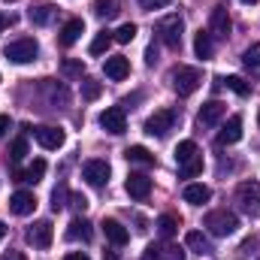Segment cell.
I'll return each instance as SVG.
<instances>
[{
    "mask_svg": "<svg viewBox=\"0 0 260 260\" xmlns=\"http://www.w3.org/2000/svg\"><path fill=\"white\" fill-rule=\"evenodd\" d=\"M124 188H127V194L133 197V200H145V197L151 194V179H148V176H142V173H133Z\"/></svg>",
    "mask_w": 260,
    "mask_h": 260,
    "instance_id": "cell-18",
    "label": "cell"
},
{
    "mask_svg": "<svg viewBox=\"0 0 260 260\" xmlns=\"http://www.w3.org/2000/svg\"><path fill=\"white\" fill-rule=\"evenodd\" d=\"M64 200H70V191L61 185V188H55V194H52V209H55V212L64 209Z\"/></svg>",
    "mask_w": 260,
    "mask_h": 260,
    "instance_id": "cell-37",
    "label": "cell"
},
{
    "mask_svg": "<svg viewBox=\"0 0 260 260\" xmlns=\"http://www.w3.org/2000/svg\"><path fill=\"white\" fill-rule=\"evenodd\" d=\"M103 260H118L115 254H103Z\"/></svg>",
    "mask_w": 260,
    "mask_h": 260,
    "instance_id": "cell-47",
    "label": "cell"
},
{
    "mask_svg": "<svg viewBox=\"0 0 260 260\" xmlns=\"http://www.w3.org/2000/svg\"><path fill=\"white\" fill-rule=\"evenodd\" d=\"M6 24H9V18H6V15H3V12H0V30H3V27H6Z\"/></svg>",
    "mask_w": 260,
    "mask_h": 260,
    "instance_id": "cell-45",
    "label": "cell"
},
{
    "mask_svg": "<svg viewBox=\"0 0 260 260\" xmlns=\"http://www.w3.org/2000/svg\"><path fill=\"white\" fill-rule=\"evenodd\" d=\"M100 227H103V236H106L112 245H127L130 233H127V227H124V224H118L115 218H106Z\"/></svg>",
    "mask_w": 260,
    "mask_h": 260,
    "instance_id": "cell-15",
    "label": "cell"
},
{
    "mask_svg": "<svg viewBox=\"0 0 260 260\" xmlns=\"http://www.w3.org/2000/svg\"><path fill=\"white\" fill-rule=\"evenodd\" d=\"M239 139H242V118H239V115H230L227 124H224V130L218 133V145H233V142H239Z\"/></svg>",
    "mask_w": 260,
    "mask_h": 260,
    "instance_id": "cell-16",
    "label": "cell"
},
{
    "mask_svg": "<svg viewBox=\"0 0 260 260\" xmlns=\"http://www.w3.org/2000/svg\"><path fill=\"white\" fill-rule=\"evenodd\" d=\"M194 52H197V58H203V61H209V58L215 55V43H212V34H209V30H197Z\"/></svg>",
    "mask_w": 260,
    "mask_h": 260,
    "instance_id": "cell-21",
    "label": "cell"
},
{
    "mask_svg": "<svg viewBox=\"0 0 260 260\" xmlns=\"http://www.w3.org/2000/svg\"><path fill=\"white\" fill-rule=\"evenodd\" d=\"M242 3H257V0H242Z\"/></svg>",
    "mask_w": 260,
    "mask_h": 260,
    "instance_id": "cell-48",
    "label": "cell"
},
{
    "mask_svg": "<svg viewBox=\"0 0 260 260\" xmlns=\"http://www.w3.org/2000/svg\"><path fill=\"white\" fill-rule=\"evenodd\" d=\"M182 197H185V203H191V206H203V203L212 200V191H209L206 185H188Z\"/></svg>",
    "mask_w": 260,
    "mask_h": 260,
    "instance_id": "cell-24",
    "label": "cell"
},
{
    "mask_svg": "<svg viewBox=\"0 0 260 260\" xmlns=\"http://www.w3.org/2000/svg\"><path fill=\"white\" fill-rule=\"evenodd\" d=\"M197 154H200V148H197L194 139H185V142L176 145V164H179V167H185L188 160H194Z\"/></svg>",
    "mask_w": 260,
    "mask_h": 260,
    "instance_id": "cell-25",
    "label": "cell"
},
{
    "mask_svg": "<svg viewBox=\"0 0 260 260\" xmlns=\"http://www.w3.org/2000/svg\"><path fill=\"white\" fill-rule=\"evenodd\" d=\"M103 73H106L112 82H121V79H127V76H130L127 58H121V55H115V58H106V64H103Z\"/></svg>",
    "mask_w": 260,
    "mask_h": 260,
    "instance_id": "cell-19",
    "label": "cell"
},
{
    "mask_svg": "<svg viewBox=\"0 0 260 260\" xmlns=\"http://www.w3.org/2000/svg\"><path fill=\"white\" fill-rule=\"evenodd\" d=\"M179 227H182V221H179L176 215H160V218H157V233H160L164 239H173V236L179 233Z\"/></svg>",
    "mask_w": 260,
    "mask_h": 260,
    "instance_id": "cell-27",
    "label": "cell"
},
{
    "mask_svg": "<svg viewBox=\"0 0 260 260\" xmlns=\"http://www.w3.org/2000/svg\"><path fill=\"white\" fill-rule=\"evenodd\" d=\"M82 61H64V73L67 76H82Z\"/></svg>",
    "mask_w": 260,
    "mask_h": 260,
    "instance_id": "cell-40",
    "label": "cell"
},
{
    "mask_svg": "<svg viewBox=\"0 0 260 260\" xmlns=\"http://www.w3.org/2000/svg\"><path fill=\"white\" fill-rule=\"evenodd\" d=\"M206 227H209L212 236H233L236 227H239V218L233 212H227V209H212L206 215Z\"/></svg>",
    "mask_w": 260,
    "mask_h": 260,
    "instance_id": "cell-1",
    "label": "cell"
},
{
    "mask_svg": "<svg viewBox=\"0 0 260 260\" xmlns=\"http://www.w3.org/2000/svg\"><path fill=\"white\" fill-rule=\"evenodd\" d=\"M9 209H12V215L24 218V215H30L37 209V197L30 194V191H15V194L9 197Z\"/></svg>",
    "mask_w": 260,
    "mask_h": 260,
    "instance_id": "cell-14",
    "label": "cell"
},
{
    "mask_svg": "<svg viewBox=\"0 0 260 260\" xmlns=\"http://www.w3.org/2000/svg\"><path fill=\"white\" fill-rule=\"evenodd\" d=\"M224 82H227V88H230L233 94H239V97H248V94H251V85H248L242 76H227Z\"/></svg>",
    "mask_w": 260,
    "mask_h": 260,
    "instance_id": "cell-29",
    "label": "cell"
},
{
    "mask_svg": "<svg viewBox=\"0 0 260 260\" xmlns=\"http://www.w3.org/2000/svg\"><path fill=\"white\" fill-rule=\"evenodd\" d=\"M82 179H85L88 185H94V188H103V185L109 182V164H106V160H88V164L82 167Z\"/></svg>",
    "mask_w": 260,
    "mask_h": 260,
    "instance_id": "cell-9",
    "label": "cell"
},
{
    "mask_svg": "<svg viewBox=\"0 0 260 260\" xmlns=\"http://www.w3.org/2000/svg\"><path fill=\"white\" fill-rule=\"evenodd\" d=\"M242 64L251 67V70H257V67H260V43H254V46H248V49H245Z\"/></svg>",
    "mask_w": 260,
    "mask_h": 260,
    "instance_id": "cell-34",
    "label": "cell"
},
{
    "mask_svg": "<svg viewBox=\"0 0 260 260\" xmlns=\"http://www.w3.org/2000/svg\"><path fill=\"white\" fill-rule=\"evenodd\" d=\"M94 12L100 18H112L118 15V0H94Z\"/></svg>",
    "mask_w": 260,
    "mask_h": 260,
    "instance_id": "cell-30",
    "label": "cell"
},
{
    "mask_svg": "<svg viewBox=\"0 0 260 260\" xmlns=\"http://www.w3.org/2000/svg\"><path fill=\"white\" fill-rule=\"evenodd\" d=\"M185 245L197 251V254H212V242H209V236L206 233H200V230H188L185 233Z\"/></svg>",
    "mask_w": 260,
    "mask_h": 260,
    "instance_id": "cell-20",
    "label": "cell"
},
{
    "mask_svg": "<svg viewBox=\"0 0 260 260\" xmlns=\"http://www.w3.org/2000/svg\"><path fill=\"white\" fill-rule=\"evenodd\" d=\"M142 260H185V251L179 245H170V242H151L142 251Z\"/></svg>",
    "mask_w": 260,
    "mask_h": 260,
    "instance_id": "cell-8",
    "label": "cell"
},
{
    "mask_svg": "<svg viewBox=\"0 0 260 260\" xmlns=\"http://www.w3.org/2000/svg\"><path fill=\"white\" fill-rule=\"evenodd\" d=\"M145 64H148V67L157 64V49H154V46H148V49H145Z\"/></svg>",
    "mask_w": 260,
    "mask_h": 260,
    "instance_id": "cell-41",
    "label": "cell"
},
{
    "mask_svg": "<svg viewBox=\"0 0 260 260\" xmlns=\"http://www.w3.org/2000/svg\"><path fill=\"white\" fill-rule=\"evenodd\" d=\"M52 239H55V227H52V221H37V224L27 230V242H30L34 248H49Z\"/></svg>",
    "mask_w": 260,
    "mask_h": 260,
    "instance_id": "cell-11",
    "label": "cell"
},
{
    "mask_svg": "<svg viewBox=\"0 0 260 260\" xmlns=\"http://www.w3.org/2000/svg\"><path fill=\"white\" fill-rule=\"evenodd\" d=\"M230 27H233V21H230V15H227V6H215L212 15H209V34L227 40V37H230Z\"/></svg>",
    "mask_w": 260,
    "mask_h": 260,
    "instance_id": "cell-10",
    "label": "cell"
},
{
    "mask_svg": "<svg viewBox=\"0 0 260 260\" xmlns=\"http://www.w3.org/2000/svg\"><path fill=\"white\" fill-rule=\"evenodd\" d=\"M34 139H37V142H40L46 151H55V148H61V145H64V130L43 124V127L34 130Z\"/></svg>",
    "mask_w": 260,
    "mask_h": 260,
    "instance_id": "cell-13",
    "label": "cell"
},
{
    "mask_svg": "<svg viewBox=\"0 0 260 260\" xmlns=\"http://www.w3.org/2000/svg\"><path fill=\"white\" fill-rule=\"evenodd\" d=\"M112 43H115V37H112L109 30H100V34L91 40V55H103V52H106Z\"/></svg>",
    "mask_w": 260,
    "mask_h": 260,
    "instance_id": "cell-28",
    "label": "cell"
},
{
    "mask_svg": "<svg viewBox=\"0 0 260 260\" xmlns=\"http://www.w3.org/2000/svg\"><path fill=\"white\" fill-rule=\"evenodd\" d=\"M197 173H203V154H197L194 160H188V164L182 167V176H185V179H191Z\"/></svg>",
    "mask_w": 260,
    "mask_h": 260,
    "instance_id": "cell-35",
    "label": "cell"
},
{
    "mask_svg": "<svg viewBox=\"0 0 260 260\" xmlns=\"http://www.w3.org/2000/svg\"><path fill=\"white\" fill-rule=\"evenodd\" d=\"M124 157H127L130 164H139V167H151L154 164V154L145 145H130L127 151H124Z\"/></svg>",
    "mask_w": 260,
    "mask_h": 260,
    "instance_id": "cell-23",
    "label": "cell"
},
{
    "mask_svg": "<svg viewBox=\"0 0 260 260\" xmlns=\"http://www.w3.org/2000/svg\"><path fill=\"white\" fill-rule=\"evenodd\" d=\"M176 112L173 109H157L154 115H148V121H145V133L148 136H167L170 130H173V124H176Z\"/></svg>",
    "mask_w": 260,
    "mask_h": 260,
    "instance_id": "cell-6",
    "label": "cell"
},
{
    "mask_svg": "<svg viewBox=\"0 0 260 260\" xmlns=\"http://www.w3.org/2000/svg\"><path fill=\"white\" fill-rule=\"evenodd\" d=\"M3 236H6V224L0 221V242H3Z\"/></svg>",
    "mask_w": 260,
    "mask_h": 260,
    "instance_id": "cell-46",
    "label": "cell"
},
{
    "mask_svg": "<svg viewBox=\"0 0 260 260\" xmlns=\"http://www.w3.org/2000/svg\"><path fill=\"white\" fill-rule=\"evenodd\" d=\"M182 30H185L182 15H167V18L157 24L160 43H164V46H170V49H179V43H182Z\"/></svg>",
    "mask_w": 260,
    "mask_h": 260,
    "instance_id": "cell-4",
    "label": "cell"
},
{
    "mask_svg": "<svg viewBox=\"0 0 260 260\" xmlns=\"http://www.w3.org/2000/svg\"><path fill=\"white\" fill-rule=\"evenodd\" d=\"M257 124H260V112H257Z\"/></svg>",
    "mask_w": 260,
    "mask_h": 260,
    "instance_id": "cell-49",
    "label": "cell"
},
{
    "mask_svg": "<svg viewBox=\"0 0 260 260\" xmlns=\"http://www.w3.org/2000/svg\"><path fill=\"white\" fill-rule=\"evenodd\" d=\"M52 15H55V6L52 3H40V6H30V12H27V18L34 21V24H49L52 21Z\"/></svg>",
    "mask_w": 260,
    "mask_h": 260,
    "instance_id": "cell-26",
    "label": "cell"
},
{
    "mask_svg": "<svg viewBox=\"0 0 260 260\" xmlns=\"http://www.w3.org/2000/svg\"><path fill=\"white\" fill-rule=\"evenodd\" d=\"M70 206H73L76 212H85V209H88V197H85V194H76V191H73V194H70Z\"/></svg>",
    "mask_w": 260,
    "mask_h": 260,
    "instance_id": "cell-38",
    "label": "cell"
},
{
    "mask_svg": "<svg viewBox=\"0 0 260 260\" xmlns=\"http://www.w3.org/2000/svg\"><path fill=\"white\" fill-rule=\"evenodd\" d=\"M43 176H46V160H34V164L24 170V179H21V182H30V185H34V182H40Z\"/></svg>",
    "mask_w": 260,
    "mask_h": 260,
    "instance_id": "cell-31",
    "label": "cell"
},
{
    "mask_svg": "<svg viewBox=\"0 0 260 260\" xmlns=\"http://www.w3.org/2000/svg\"><path fill=\"white\" fill-rule=\"evenodd\" d=\"M100 127L112 136H121L127 130V118H124V109L121 106H109L103 115H100Z\"/></svg>",
    "mask_w": 260,
    "mask_h": 260,
    "instance_id": "cell-7",
    "label": "cell"
},
{
    "mask_svg": "<svg viewBox=\"0 0 260 260\" xmlns=\"http://www.w3.org/2000/svg\"><path fill=\"white\" fill-rule=\"evenodd\" d=\"M24 154H27V139H24V136H18V139L12 142V160L18 164V160H24Z\"/></svg>",
    "mask_w": 260,
    "mask_h": 260,
    "instance_id": "cell-36",
    "label": "cell"
},
{
    "mask_svg": "<svg viewBox=\"0 0 260 260\" xmlns=\"http://www.w3.org/2000/svg\"><path fill=\"white\" fill-rule=\"evenodd\" d=\"M64 260H91L85 251H70V254H64Z\"/></svg>",
    "mask_w": 260,
    "mask_h": 260,
    "instance_id": "cell-42",
    "label": "cell"
},
{
    "mask_svg": "<svg viewBox=\"0 0 260 260\" xmlns=\"http://www.w3.org/2000/svg\"><path fill=\"white\" fill-rule=\"evenodd\" d=\"M100 91H103L100 82H94V79H85V82H82V97H85V100H97Z\"/></svg>",
    "mask_w": 260,
    "mask_h": 260,
    "instance_id": "cell-33",
    "label": "cell"
},
{
    "mask_svg": "<svg viewBox=\"0 0 260 260\" xmlns=\"http://www.w3.org/2000/svg\"><path fill=\"white\" fill-rule=\"evenodd\" d=\"M6 3H9V0H6Z\"/></svg>",
    "mask_w": 260,
    "mask_h": 260,
    "instance_id": "cell-50",
    "label": "cell"
},
{
    "mask_svg": "<svg viewBox=\"0 0 260 260\" xmlns=\"http://www.w3.org/2000/svg\"><path fill=\"white\" fill-rule=\"evenodd\" d=\"M3 55H6L12 64H30V61H37V55H40V46H37V40H30V37H21V40H12V43L3 49Z\"/></svg>",
    "mask_w": 260,
    "mask_h": 260,
    "instance_id": "cell-2",
    "label": "cell"
},
{
    "mask_svg": "<svg viewBox=\"0 0 260 260\" xmlns=\"http://www.w3.org/2000/svg\"><path fill=\"white\" fill-rule=\"evenodd\" d=\"M236 203L242 206V212L260 215V182H242L236 188Z\"/></svg>",
    "mask_w": 260,
    "mask_h": 260,
    "instance_id": "cell-5",
    "label": "cell"
},
{
    "mask_svg": "<svg viewBox=\"0 0 260 260\" xmlns=\"http://www.w3.org/2000/svg\"><path fill=\"white\" fill-rule=\"evenodd\" d=\"M200 82H203V76H200L197 67H179L173 73V91L179 97H191L197 88H200Z\"/></svg>",
    "mask_w": 260,
    "mask_h": 260,
    "instance_id": "cell-3",
    "label": "cell"
},
{
    "mask_svg": "<svg viewBox=\"0 0 260 260\" xmlns=\"http://www.w3.org/2000/svg\"><path fill=\"white\" fill-rule=\"evenodd\" d=\"M112 37H115V43H121V46H127L130 40L136 37V24H133V21H127V24H121V27H118V30H115Z\"/></svg>",
    "mask_w": 260,
    "mask_h": 260,
    "instance_id": "cell-32",
    "label": "cell"
},
{
    "mask_svg": "<svg viewBox=\"0 0 260 260\" xmlns=\"http://www.w3.org/2000/svg\"><path fill=\"white\" fill-rule=\"evenodd\" d=\"M6 130H9V118H6V115H0V139L6 136Z\"/></svg>",
    "mask_w": 260,
    "mask_h": 260,
    "instance_id": "cell-44",
    "label": "cell"
},
{
    "mask_svg": "<svg viewBox=\"0 0 260 260\" xmlns=\"http://www.w3.org/2000/svg\"><path fill=\"white\" fill-rule=\"evenodd\" d=\"M91 236H94V233H91V224H88L85 218H73V221H70L67 239H73V242H79V239H82V242H91Z\"/></svg>",
    "mask_w": 260,
    "mask_h": 260,
    "instance_id": "cell-22",
    "label": "cell"
},
{
    "mask_svg": "<svg viewBox=\"0 0 260 260\" xmlns=\"http://www.w3.org/2000/svg\"><path fill=\"white\" fill-rule=\"evenodd\" d=\"M173 0H139V6L145 9V12H154V9H164V6H170Z\"/></svg>",
    "mask_w": 260,
    "mask_h": 260,
    "instance_id": "cell-39",
    "label": "cell"
},
{
    "mask_svg": "<svg viewBox=\"0 0 260 260\" xmlns=\"http://www.w3.org/2000/svg\"><path fill=\"white\" fill-rule=\"evenodd\" d=\"M0 260H27V257H24L21 251H6V254H3Z\"/></svg>",
    "mask_w": 260,
    "mask_h": 260,
    "instance_id": "cell-43",
    "label": "cell"
},
{
    "mask_svg": "<svg viewBox=\"0 0 260 260\" xmlns=\"http://www.w3.org/2000/svg\"><path fill=\"white\" fill-rule=\"evenodd\" d=\"M82 34H85V21H82V18H70L64 27H61V40H58V43H61L64 49H70V46L79 43Z\"/></svg>",
    "mask_w": 260,
    "mask_h": 260,
    "instance_id": "cell-17",
    "label": "cell"
},
{
    "mask_svg": "<svg viewBox=\"0 0 260 260\" xmlns=\"http://www.w3.org/2000/svg\"><path fill=\"white\" fill-rule=\"evenodd\" d=\"M224 112H227V106H224L221 100H209V103H203V109H200V115H197V124H200V127H215V124L224 118Z\"/></svg>",
    "mask_w": 260,
    "mask_h": 260,
    "instance_id": "cell-12",
    "label": "cell"
}]
</instances>
